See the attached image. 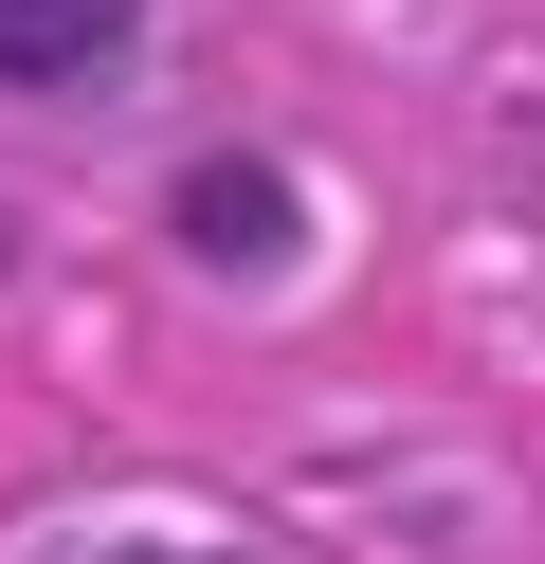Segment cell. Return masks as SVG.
I'll list each match as a JSON object with an SVG mask.
<instances>
[{"instance_id": "2", "label": "cell", "mask_w": 545, "mask_h": 564, "mask_svg": "<svg viewBox=\"0 0 545 564\" xmlns=\"http://www.w3.org/2000/svg\"><path fill=\"white\" fill-rule=\"evenodd\" d=\"M182 237H200L218 273H273L291 256V183L273 164H182Z\"/></svg>"}, {"instance_id": "1", "label": "cell", "mask_w": 545, "mask_h": 564, "mask_svg": "<svg viewBox=\"0 0 545 564\" xmlns=\"http://www.w3.org/2000/svg\"><path fill=\"white\" fill-rule=\"evenodd\" d=\"M128 55V0H0V91H73Z\"/></svg>"}]
</instances>
